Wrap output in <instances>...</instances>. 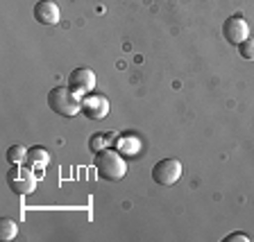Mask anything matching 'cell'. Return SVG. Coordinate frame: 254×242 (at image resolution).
<instances>
[{
    "instance_id": "obj_1",
    "label": "cell",
    "mask_w": 254,
    "mask_h": 242,
    "mask_svg": "<svg viewBox=\"0 0 254 242\" xmlns=\"http://www.w3.org/2000/svg\"><path fill=\"white\" fill-rule=\"evenodd\" d=\"M93 165L102 181H121L127 174V161L121 156V152H116L111 147L95 152Z\"/></svg>"
},
{
    "instance_id": "obj_2",
    "label": "cell",
    "mask_w": 254,
    "mask_h": 242,
    "mask_svg": "<svg viewBox=\"0 0 254 242\" xmlns=\"http://www.w3.org/2000/svg\"><path fill=\"white\" fill-rule=\"evenodd\" d=\"M48 106L57 116H64V118H75L82 111L79 95L70 89H64V86H57V89H53L48 93Z\"/></svg>"
},
{
    "instance_id": "obj_3",
    "label": "cell",
    "mask_w": 254,
    "mask_h": 242,
    "mask_svg": "<svg viewBox=\"0 0 254 242\" xmlns=\"http://www.w3.org/2000/svg\"><path fill=\"white\" fill-rule=\"evenodd\" d=\"M5 179L14 195L25 197L37 190V177H34L32 168H25V165H11Z\"/></svg>"
},
{
    "instance_id": "obj_4",
    "label": "cell",
    "mask_w": 254,
    "mask_h": 242,
    "mask_svg": "<svg viewBox=\"0 0 254 242\" xmlns=\"http://www.w3.org/2000/svg\"><path fill=\"white\" fill-rule=\"evenodd\" d=\"M182 172H184V168L177 158H161L152 168V181L159 186H173L180 181Z\"/></svg>"
},
{
    "instance_id": "obj_5",
    "label": "cell",
    "mask_w": 254,
    "mask_h": 242,
    "mask_svg": "<svg viewBox=\"0 0 254 242\" xmlns=\"http://www.w3.org/2000/svg\"><path fill=\"white\" fill-rule=\"evenodd\" d=\"M222 37L225 41L232 43V46H238V43H243L245 39L250 37V25L241 14H234L229 16L227 21L222 23Z\"/></svg>"
},
{
    "instance_id": "obj_6",
    "label": "cell",
    "mask_w": 254,
    "mask_h": 242,
    "mask_svg": "<svg viewBox=\"0 0 254 242\" xmlns=\"http://www.w3.org/2000/svg\"><path fill=\"white\" fill-rule=\"evenodd\" d=\"M68 89L77 95H89L95 89V73L91 68H75L68 75Z\"/></svg>"
},
{
    "instance_id": "obj_7",
    "label": "cell",
    "mask_w": 254,
    "mask_h": 242,
    "mask_svg": "<svg viewBox=\"0 0 254 242\" xmlns=\"http://www.w3.org/2000/svg\"><path fill=\"white\" fill-rule=\"evenodd\" d=\"M82 113H84L89 120H102L107 118L109 113V100H107L105 95H84V100H82Z\"/></svg>"
},
{
    "instance_id": "obj_8",
    "label": "cell",
    "mask_w": 254,
    "mask_h": 242,
    "mask_svg": "<svg viewBox=\"0 0 254 242\" xmlns=\"http://www.w3.org/2000/svg\"><path fill=\"white\" fill-rule=\"evenodd\" d=\"M34 18L41 25H57L59 18H62V11H59L55 0H39L34 5Z\"/></svg>"
},
{
    "instance_id": "obj_9",
    "label": "cell",
    "mask_w": 254,
    "mask_h": 242,
    "mask_svg": "<svg viewBox=\"0 0 254 242\" xmlns=\"http://www.w3.org/2000/svg\"><path fill=\"white\" fill-rule=\"evenodd\" d=\"M25 163L30 165L32 170H43L48 163H50V154H48V149L34 145V147L27 149V161Z\"/></svg>"
},
{
    "instance_id": "obj_10",
    "label": "cell",
    "mask_w": 254,
    "mask_h": 242,
    "mask_svg": "<svg viewBox=\"0 0 254 242\" xmlns=\"http://www.w3.org/2000/svg\"><path fill=\"white\" fill-rule=\"evenodd\" d=\"M111 141H114V136H111V134H93V136L89 138V149H91V152L107 149L111 145Z\"/></svg>"
},
{
    "instance_id": "obj_11",
    "label": "cell",
    "mask_w": 254,
    "mask_h": 242,
    "mask_svg": "<svg viewBox=\"0 0 254 242\" xmlns=\"http://www.w3.org/2000/svg\"><path fill=\"white\" fill-rule=\"evenodd\" d=\"M16 236H18V224L11 217H2V222H0V238L7 242V240H14Z\"/></svg>"
},
{
    "instance_id": "obj_12",
    "label": "cell",
    "mask_w": 254,
    "mask_h": 242,
    "mask_svg": "<svg viewBox=\"0 0 254 242\" xmlns=\"http://www.w3.org/2000/svg\"><path fill=\"white\" fill-rule=\"evenodd\" d=\"M27 161V149L23 147V145H11L9 149H7V163L11 165H21Z\"/></svg>"
},
{
    "instance_id": "obj_13",
    "label": "cell",
    "mask_w": 254,
    "mask_h": 242,
    "mask_svg": "<svg viewBox=\"0 0 254 242\" xmlns=\"http://www.w3.org/2000/svg\"><path fill=\"white\" fill-rule=\"evenodd\" d=\"M118 152L136 154L138 152V141L136 138H129V136H121L118 138Z\"/></svg>"
},
{
    "instance_id": "obj_14",
    "label": "cell",
    "mask_w": 254,
    "mask_h": 242,
    "mask_svg": "<svg viewBox=\"0 0 254 242\" xmlns=\"http://www.w3.org/2000/svg\"><path fill=\"white\" fill-rule=\"evenodd\" d=\"M238 54L243 59H248V61H254V39H245L243 43H238Z\"/></svg>"
},
{
    "instance_id": "obj_15",
    "label": "cell",
    "mask_w": 254,
    "mask_h": 242,
    "mask_svg": "<svg viewBox=\"0 0 254 242\" xmlns=\"http://www.w3.org/2000/svg\"><path fill=\"white\" fill-rule=\"evenodd\" d=\"M225 242H250V238L245 233H232V236L225 238Z\"/></svg>"
}]
</instances>
